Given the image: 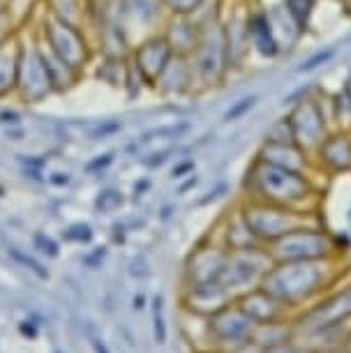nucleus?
Listing matches in <instances>:
<instances>
[{
    "label": "nucleus",
    "mask_w": 351,
    "mask_h": 353,
    "mask_svg": "<svg viewBox=\"0 0 351 353\" xmlns=\"http://www.w3.org/2000/svg\"><path fill=\"white\" fill-rule=\"evenodd\" d=\"M248 181L259 201L287 205V208L303 203L312 192L305 173L263 162L259 157L254 159L252 169L248 173Z\"/></svg>",
    "instance_id": "nucleus-1"
},
{
    "label": "nucleus",
    "mask_w": 351,
    "mask_h": 353,
    "mask_svg": "<svg viewBox=\"0 0 351 353\" xmlns=\"http://www.w3.org/2000/svg\"><path fill=\"white\" fill-rule=\"evenodd\" d=\"M192 68H194L197 83L217 85L229 72L227 65V39H224V26L220 21H206L201 23V37L194 53L190 56Z\"/></svg>",
    "instance_id": "nucleus-2"
},
{
    "label": "nucleus",
    "mask_w": 351,
    "mask_h": 353,
    "mask_svg": "<svg viewBox=\"0 0 351 353\" xmlns=\"http://www.w3.org/2000/svg\"><path fill=\"white\" fill-rule=\"evenodd\" d=\"M243 219L257 241H266V243H273L277 238L287 236V233L296 229H305L308 222L305 215L296 212L294 208L266 203V201H257L250 208H245Z\"/></svg>",
    "instance_id": "nucleus-3"
},
{
    "label": "nucleus",
    "mask_w": 351,
    "mask_h": 353,
    "mask_svg": "<svg viewBox=\"0 0 351 353\" xmlns=\"http://www.w3.org/2000/svg\"><path fill=\"white\" fill-rule=\"evenodd\" d=\"M291 132H294V141L301 145L303 150L314 155V150L319 148L321 141L326 139L333 128L328 121V111L321 104L319 97H303L291 106V111L287 113Z\"/></svg>",
    "instance_id": "nucleus-4"
},
{
    "label": "nucleus",
    "mask_w": 351,
    "mask_h": 353,
    "mask_svg": "<svg viewBox=\"0 0 351 353\" xmlns=\"http://www.w3.org/2000/svg\"><path fill=\"white\" fill-rule=\"evenodd\" d=\"M42 37L44 46L54 53L56 58H61L63 63H68L70 68L81 72L90 61V49L86 42L81 28L72 23H65L63 19L54 14L44 17L42 23Z\"/></svg>",
    "instance_id": "nucleus-5"
},
{
    "label": "nucleus",
    "mask_w": 351,
    "mask_h": 353,
    "mask_svg": "<svg viewBox=\"0 0 351 353\" xmlns=\"http://www.w3.org/2000/svg\"><path fill=\"white\" fill-rule=\"evenodd\" d=\"M17 92L21 95L23 102L39 104L54 92L46 63L42 56V46L30 44L19 51V72H17Z\"/></svg>",
    "instance_id": "nucleus-6"
},
{
    "label": "nucleus",
    "mask_w": 351,
    "mask_h": 353,
    "mask_svg": "<svg viewBox=\"0 0 351 353\" xmlns=\"http://www.w3.org/2000/svg\"><path fill=\"white\" fill-rule=\"evenodd\" d=\"M330 243L317 229H296L270 243V256L277 261H314L328 254Z\"/></svg>",
    "instance_id": "nucleus-7"
},
{
    "label": "nucleus",
    "mask_w": 351,
    "mask_h": 353,
    "mask_svg": "<svg viewBox=\"0 0 351 353\" xmlns=\"http://www.w3.org/2000/svg\"><path fill=\"white\" fill-rule=\"evenodd\" d=\"M174 58L169 42L164 39V35H150L143 42H139L132 51V65L137 68V72L141 74V79L153 88L155 81L160 79L164 68L169 65V61Z\"/></svg>",
    "instance_id": "nucleus-8"
},
{
    "label": "nucleus",
    "mask_w": 351,
    "mask_h": 353,
    "mask_svg": "<svg viewBox=\"0 0 351 353\" xmlns=\"http://www.w3.org/2000/svg\"><path fill=\"white\" fill-rule=\"evenodd\" d=\"M312 159L326 171H351V132L333 130L314 150Z\"/></svg>",
    "instance_id": "nucleus-9"
},
{
    "label": "nucleus",
    "mask_w": 351,
    "mask_h": 353,
    "mask_svg": "<svg viewBox=\"0 0 351 353\" xmlns=\"http://www.w3.org/2000/svg\"><path fill=\"white\" fill-rule=\"evenodd\" d=\"M197 79H194V68H192V61L188 56H178L174 53V58L169 61V65L164 68L160 79L155 81L153 88L160 90L162 95L169 97H181L185 92H190L194 88Z\"/></svg>",
    "instance_id": "nucleus-10"
},
{
    "label": "nucleus",
    "mask_w": 351,
    "mask_h": 353,
    "mask_svg": "<svg viewBox=\"0 0 351 353\" xmlns=\"http://www.w3.org/2000/svg\"><path fill=\"white\" fill-rule=\"evenodd\" d=\"M162 0H118V17L121 28L128 35L132 28H153L162 17Z\"/></svg>",
    "instance_id": "nucleus-11"
},
{
    "label": "nucleus",
    "mask_w": 351,
    "mask_h": 353,
    "mask_svg": "<svg viewBox=\"0 0 351 353\" xmlns=\"http://www.w3.org/2000/svg\"><path fill=\"white\" fill-rule=\"evenodd\" d=\"M248 42L250 49L259 58H266V61H275L277 56H282V46L277 42L263 10L248 12Z\"/></svg>",
    "instance_id": "nucleus-12"
},
{
    "label": "nucleus",
    "mask_w": 351,
    "mask_h": 353,
    "mask_svg": "<svg viewBox=\"0 0 351 353\" xmlns=\"http://www.w3.org/2000/svg\"><path fill=\"white\" fill-rule=\"evenodd\" d=\"M257 157L263 159V162L284 166V169H291V171H301V173H305L310 169V164H312V155L294 141H284V143L263 141L259 152H257Z\"/></svg>",
    "instance_id": "nucleus-13"
},
{
    "label": "nucleus",
    "mask_w": 351,
    "mask_h": 353,
    "mask_svg": "<svg viewBox=\"0 0 351 353\" xmlns=\"http://www.w3.org/2000/svg\"><path fill=\"white\" fill-rule=\"evenodd\" d=\"M162 35L169 42L171 51L190 58L201 37V23L194 21V17H171Z\"/></svg>",
    "instance_id": "nucleus-14"
},
{
    "label": "nucleus",
    "mask_w": 351,
    "mask_h": 353,
    "mask_svg": "<svg viewBox=\"0 0 351 353\" xmlns=\"http://www.w3.org/2000/svg\"><path fill=\"white\" fill-rule=\"evenodd\" d=\"M227 254H222L220 250H201L192 256L190 261V272L194 277V286L199 284H210L217 282L224 272V265H227Z\"/></svg>",
    "instance_id": "nucleus-15"
},
{
    "label": "nucleus",
    "mask_w": 351,
    "mask_h": 353,
    "mask_svg": "<svg viewBox=\"0 0 351 353\" xmlns=\"http://www.w3.org/2000/svg\"><path fill=\"white\" fill-rule=\"evenodd\" d=\"M19 51L21 44L14 39L0 44V97L17 90V72H19Z\"/></svg>",
    "instance_id": "nucleus-16"
},
{
    "label": "nucleus",
    "mask_w": 351,
    "mask_h": 353,
    "mask_svg": "<svg viewBox=\"0 0 351 353\" xmlns=\"http://www.w3.org/2000/svg\"><path fill=\"white\" fill-rule=\"evenodd\" d=\"M42 56H44V63H46V72H49V79H51V85H54V92H63V90H70L72 85L79 81L81 72L70 68L68 63H63L61 58H56L46 46H42Z\"/></svg>",
    "instance_id": "nucleus-17"
},
{
    "label": "nucleus",
    "mask_w": 351,
    "mask_h": 353,
    "mask_svg": "<svg viewBox=\"0 0 351 353\" xmlns=\"http://www.w3.org/2000/svg\"><path fill=\"white\" fill-rule=\"evenodd\" d=\"M328 106H330L328 109L330 128L351 132V92L342 85V88L328 99Z\"/></svg>",
    "instance_id": "nucleus-18"
},
{
    "label": "nucleus",
    "mask_w": 351,
    "mask_h": 353,
    "mask_svg": "<svg viewBox=\"0 0 351 353\" xmlns=\"http://www.w3.org/2000/svg\"><path fill=\"white\" fill-rule=\"evenodd\" d=\"M51 5V14L63 19L65 23H72L77 28H81V19L86 14V10L81 8L79 0H49Z\"/></svg>",
    "instance_id": "nucleus-19"
},
{
    "label": "nucleus",
    "mask_w": 351,
    "mask_h": 353,
    "mask_svg": "<svg viewBox=\"0 0 351 353\" xmlns=\"http://www.w3.org/2000/svg\"><path fill=\"white\" fill-rule=\"evenodd\" d=\"M284 10L289 12V17L294 19V23L301 28V32L308 30L310 19L314 14V5L317 0H282Z\"/></svg>",
    "instance_id": "nucleus-20"
},
{
    "label": "nucleus",
    "mask_w": 351,
    "mask_h": 353,
    "mask_svg": "<svg viewBox=\"0 0 351 353\" xmlns=\"http://www.w3.org/2000/svg\"><path fill=\"white\" fill-rule=\"evenodd\" d=\"M203 3L206 0H162L164 10L171 17H194L203 8Z\"/></svg>",
    "instance_id": "nucleus-21"
},
{
    "label": "nucleus",
    "mask_w": 351,
    "mask_h": 353,
    "mask_svg": "<svg viewBox=\"0 0 351 353\" xmlns=\"http://www.w3.org/2000/svg\"><path fill=\"white\" fill-rule=\"evenodd\" d=\"M263 141H277V143L294 141V132H291L289 118L284 116V118H280V121H275L273 125H270V128L266 130V134H263Z\"/></svg>",
    "instance_id": "nucleus-22"
},
{
    "label": "nucleus",
    "mask_w": 351,
    "mask_h": 353,
    "mask_svg": "<svg viewBox=\"0 0 351 353\" xmlns=\"http://www.w3.org/2000/svg\"><path fill=\"white\" fill-rule=\"evenodd\" d=\"M121 203H123L121 192L104 190V192H99L97 199H95V210H99V212H114L116 208H121Z\"/></svg>",
    "instance_id": "nucleus-23"
},
{
    "label": "nucleus",
    "mask_w": 351,
    "mask_h": 353,
    "mask_svg": "<svg viewBox=\"0 0 351 353\" xmlns=\"http://www.w3.org/2000/svg\"><path fill=\"white\" fill-rule=\"evenodd\" d=\"M8 254H10L12 259H14L17 263H21L23 268H28L30 272H35V275H37L39 279H46V277H49V272H46V270L42 268V263H37L35 259L28 256V254H26V252L17 250V248H10V250H8Z\"/></svg>",
    "instance_id": "nucleus-24"
},
{
    "label": "nucleus",
    "mask_w": 351,
    "mask_h": 353,
    "mask_svg": "<svg viewBox=\"0 0 351 353\" xmlns=\"http://www.w3.org/2000/svg\"><path fill=\"white\" fill-rule=\"evenodd\" d=\"M254 102H257V97H254V95L238 99V102H236L234 106H231V109H229L227 113H224V123H234V121H238V118H243L245 113H248V111L254 106Z\"/></svg>",
    "instance_id": "nucleus-25"
},
{
    "label": "nucleus",
    "mask_w": 351,
    "mask_h": 353,
    "mask_svg": "<svg viewBox=\"0 0 351 353\" xmlns=\"http://www.w3.org/2000/svg\"><path fill=\"white\" fill-rule=\"evenodd\" d=\"M65 238H68L70 243H79V245L90 243L92 241V229H90L88 224H83V222L72 224L70 229L65 231Z\"/></svg>",
    "instance_id": "nucleus-26"
},
{
    "label": "nucleus",
    "mask_w": 351,
    "mask_h": 353,
    "mask_svg": "<svg viewBox=\"0 0 351 353\" xmlns=\"http://www.w3.org/2000/svg\"><path fill=\"white\" fill-rule=\"evenodd\" d=\"M32 243H35V250H39L42 254L51 256V259L58 256V243L51 236H46V233L37 231L35 236H32Z\"/></svg>",
    "instance_id": "nucleus-27"
},
{
    "label": "nucleus",
    "mask_w": 351,
    "mask_h": 353,
    "mask_svg": "<svg viewBox=\"0 0 351 353\" xmlns=\"http://www.w3.org/2000/svg\"><path fill=\"white\" fill-rule=\"evenodd\" d=\"M333 56H335V49H333V46H330V49H326V51L314 53V56H310L308 61H303V65L298 68V72H312V70H317V68H321V65H326Z\"/></svg>",
    "instance_id": "nucleus-28"
},
{
    "label": "nucleus",
    "mask_w": 351,
    "mask_h": 353,
    "mask_svg": "<svg viewBox=\"0 0 351 353\" xmlns=\"http://www.w3.org/2000/svg\"><path fill=\"white\" fill-rule=\"evenodd\" d=\"M121 128H123L121 123H109V121L95 123V125H90L88 139H92V141H97V139H107L111 134H116V132L121 130Z\"/></svg>",
    "instance_id": "nucleus-29"
},
{
    "label": "nucleus",
    "mask_w": 351,
    "mask_h": 353,
    "mask_svg": "<svg viewBox=\"0 0 351 353\" xmlns=\"http://www.w3.org/2000/svg\"><path fill=\"white\" fill-rule=\"evenodd\" d=\"M155 339L157 344H164V339H167V328H164L162 319V298H155Z\"/></svg>",
    "instance_id": "nucleus-30"
},
{
    "label": "nucleus",
    "mask_w": 351,
    "mask_h": 353,
    "mask_svg": "<svg viewBox=\"0 0 351 353\" xmlns=\"http://www.w3.org/2000/svg\"><path fill=\"white\" fill-rule=\"evenodd\" d=\"M111 162H114V152H104V155H97L95 159H90V162L86 164V171H88V173H97V171L107 169Z\"/></svg>",
    "instance_id": "nucleus-31"
},
{
    "label": "nucleus",
    "mask_w": 351,
    "mask_h": 353,
    "mask_svg": "<svg viewBox=\"0 0 351 353\" xmlns=\"http://www.w3.org/2000/svg\"><path fill=\"white\" fill-rule=\"evenodd\" d=\"M0 123L8 125V128H19V125H21V116H19L17 111L3 109L0 111Z\"/></svg>",
    "instance_id": "nucleus-32"
},
{
    "label": "nucleus",
    "mask_w": 351,
    "mask_h": 353,
    "mask_svg": "<svg viewBox=\"0 0 351 353\" xmlns=\"http://www.w3.org/2000/svg\"><path fill=\"white\" fill-rule=\"evenodd\" d=\"M49 183H54V185H58V188H63V185H68V183H70V173H63V171L51 173Z\"/></svg>",
    "instance_id": "nucleus-33"
},
{
    "label": "nucleus",
    "mask_w": 351,
    "mask_h": 353,
    "mask_svg": "<svg viewBox=\"0 0 351 353\" xmlns=\"http://www.w3.org/2000/svg\"><path fill=\"white\" fill-rule=\"evenodd\" d=\"M19 330H21V335H26V337H37V328L32 323H28V321H23L21 325H19Z\"/></svg>",
    "instance_id": "nucleus-34"
},
{
    "label": "nucleus",
    "mask_w": 351,
    "mask_h": 353,
    "mask_svg": "<svg viewBox=\"0 0 351 353\" xmlns=\"http://www.w3.org/2000/svg\"><path fill=\"white\" fill-rule=\"evenodd\" d=\"M190 169H194V162H185L174 169V178H183V173H188Z\"/></svg>",
    "instance_id": "nucleus-35"
},
{
    "label": "nucleus",
    "mask_w": 351,
    "mask_h": 353,
    "mask_svg": "<svg viewBox=\"0 0 351 353\" xmlns=\"http://www.w3.org/2000/svg\"><path fill=\"white\" fill-rule=\"evenodd\" d=\"M92 346H95V353H109L107 344H104V342H99V339H95V342H92Z\"/></svg>",
    "instance_id": "nucleus-36"
},
{
    "label": "nucleus",
    "mask_w": 351,
    "mask_h": 353,
    "mask_svg": "<svg viewBox=\"0 0 351 353\" xmlns=\"http://www.w3.org/2000/svg\"><path fill=\"white\" fill-rule=\"evenodd\" d=\"M134 303H137V310H141V307H143V296H137V298H134Z\"/></svg>",
    "instance_id": "nucleus-37"
},
{
    "label": "nucleus",
    "mask_w": 351,
    "mask_h": 353,
    "mask_svg": "<svg viewBox=\"0 0 351 353\" xmlns=\"http://www.w3.org/2000/svg\"><path fill=\"white\" fill-rule=\"evenodd\" d=\"M344 88L351 92V70H349V74H347V81H344Z\"/></svg>",
    "instance_id": "nucleus-38"
},
{
    "label": "nucleus",
    "mask_w": 351,
    "mask_h": 353,
    "mask_svg": "<svg viewBox=\"0 0 351 353\" xmlns=\"http://www.w3.org/2000/svg\"><path fill=\"white\" fill-rule=\"evenodd\" d=\"M0 196H5V188H3V185H0Z\"/></svg>",
    "instance_id": "nucleus-39"
},
{
    "label": "nucleus",
    "mask_w": 351,
    "mask_h": 353,
    "mask_svg": "<svg viewBox=\"0 0 351 353\" xmlns=\"http://www.w3.org/2000/svg\"><path fill=\"white\" fill-rule=\"evenodd\" d=\"M0 12H3V10H0Z\"/></svg>",
    "instance_id": "nucleus-40"
}]
</instances>
